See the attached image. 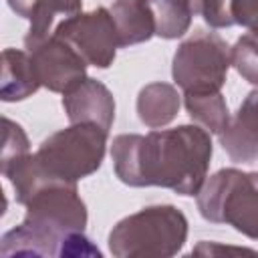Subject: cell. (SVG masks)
<instances>
[{
    "label": "cell",
    "mask_w": 258,
    "mask_h": 258,
    "mask_svg": "<svg viewBox=\"0 0 258 258\" xmlns=\"http://www.w3.org/2000/svg\"><path fill=\"white\" fill-rule=\"evenodd\" d=\"M212 151L210 133L198 125L147 135L123 133L111 145L115 175L125 185H157L179 196H198L208 177Z\"/></svg>",
    "instance_id": "1"
},
{
    "label": "cell",
    "mask_w": 258,
    "mask_h": 258,
    "mask_svg": "<svg viewBox=\"0 0 258 258\" xmlns=\"http://www.w3.org/2000/svg\"><path fill=\"white\" fill-rule=\"evenodd\" d=\"M24 208L22 224L2 236L0 254L4 258L16 254L60 256L64 238L85 232L87 206L77 191V183L50 181L36 189Z\"/></svg>",
    "instance_id": "2"
},
{
    "label": "cell",
    "mask_w": 258,
    "mask_h": 258,
    "mask_svg": "<svg viewBox=\"0 0 258 258\" xmlns=\"http://www.w3.org/2000/svg\"><path fill=\"white\" fill-rule=\"evenodd\" d=\"M187 240V218L169 204L147 206L109 232V250L117 258H169Z\"/></svg>",
    "instance_id": "3"
},
{
    "label": "cell",
    "mask_w": 258,
    "mask_h": 258,
    "mask_svg": "<svg viewBox=\"0 0 258 258\" xmlns=\"http://www.w3.org/2000/svg\"><path fill=\"white\" fill-rule=\"evenodd\" d=\"M107 137L109 131L95 123H71L46 137L32 155L46 183H77L101 167Z\"/></svg>",
    "instance_id": "4"
},
{
    "label": "cell",
    "mask_w": 258,
    "mask_h": 258,
    "mask_svg": "<svg viewBox=\"0 0 258 258\" xmlns=\"http://www.w3.org/2000/svg\"><path fill=\"white\" fill-rule=\"evenodd\" d=\"M204 220L228 224L236 232L258 240V171L224 167L210 175L198 191Z\"/></svg>",
    "instance_id": "5"
},
{
    "label": "cell",
    "mask_w": 258,
    "mask_h": 258,
    "mask_svg": "<svg viewBox=\"0 0 258 258\" xmlns=\"http://www.w3.org/2000/svg\"><path fill=\"white\" fill-rule=\"evenodd\" d=\"M230 64L228 42L218 32L198 30L177 46L171 75L183 93H216L224 87Z\"/></svg>",
    "instance_id": "6"
},
{
    "label": "cell",
    "mask_w": 258,
    "mask_h": 258,
    "mask_svg": "<svg viewBox=\"0 0 258 258\" xmlns=\"http://www.w3.org/2000/svg\"><path fill=\"white\" fill-rule=\"evenodd\" d=\"M54 34L67 40L85 60L97 69L113 64L119 44V34L111 16V10L99 6L91 12H79L62 18Z\"/></svg>",
    "instance_id": "7"
},
{
    "label": "cell",
    "mask_w": 258,
    "mask_h": 258,
    "mask_svg": "<svg viewBox=\"0 0 258 258\" xmlns=\"http://www.w3.org/2000/svg\"><path fill=\"white\" fill-rule=\"evenodd\" d=\"M26 50L34 62L40 85L52 93H67L87 79V60L54 32Z\"/></svg>",
    "instance_id": "8"
},
{
    "label": "cell",
    "mask_w": 258,
    "mask_h": 258,
    "mask_svg": "<svg viewBox=\"0 0 258 258\" xmlns=\"http://www.w3.org/2000/svg\"><path fill=\"white\" fill-rule=\"evenodd\" d=\"M62 109L71 123H95L109 131L115 121L113 93L91 77L62 93Z\"/></svg>",
    "instance_id": "9"
},
{
    "label": "cell",
    "mask_w": 258,
    "mask_h": 258,
    "mask_svg": "<svg viewBox=\"0 0 258 258\" xmlns=\"http://www.w3.org/2000/svg\"><path fill=\"white\" fill-rule=\"evenodd\" d=\"M220 143L236 163H250L258 159V89L248 93L242 101L238 113L222 131Z\"/></svg>",
    "instance_id": "10"
},
{
    "label": "cell",
    "mask_w": 258,
    "mask_h": 258,
    "mask_svg": "<svg viewBox=\"0 0 258 258\" xmlns=\"http://www.w3.org/2000/svg\"><path fill=\"white\" fill-rule=\"evenodd\" d=\"M12 12L30 20V28L24 36V46L30 48L48 38L56 18H69L83 10V0H8Z\"/></svg>",
    "instance_id": "11"
},
{
    "label": "cell",
    "mask_w": 258,
    "mask_h": 258,
    "mask_svg": "<svg viewBox=\"0 0 258 258\" xmlns=\"http://www.w3.org/2000/svg\"><path fill=\"white\" fill-rule=\"evenodd\" d=\"M40 79L36 75L34 62L28 50L4 48L2 50V77H0V97L6 103L24 101L40 89Z\"/></svg>",
    "instance_id": "12"
},
{
    "label": "cell",
    "mask_w": 258,
    "mask_h": 258,
    "mask_svg": "<svg viewBox=\"0 0 258 258\" xmlns=\"http://www.w3.org/2000/svg\"><path fill=\"white\" fill-rule=\"evenodd\" d=\"M109 10L121 46L147 42L155 34V18L145 0H115Z\"/></svg>",
    "instance_id": "13"
},
{
    "label": "cell",
    "mask_w": 258,
    "mask_h": 258,
    "mask_svg": "<svg viewBox=\"0 0 258 258\" xmlns=\"http://www.w3.org/2000/svg\"><path fill=\"white\" fill-rule=\"evenodd\" d=\"M179 93L169 83H149L137 95V115L149 129L169 125L179 111Z\"/></svg>",
    "instance_id": "14"
},
{
    "label": "cell",
    "mask_w": 258,
    "mask_h": 258,
    "mask_svg": "<svg viewBox=\"0 0 258 258\" xmlns=\"http://www.w3.org/2000/svg\"><path fill=\"white\" fill-rule=\"evenodd\" d=\"M183 105L191 121L202 125L208 133L222 135L230 123V111L220 91L216 93H183Z\"/></svg>",
    "instance_id": "15"
},
{
    "label": "cell",
    "mask_w": 258,
    "mask_h": 258,
    "mask_svg": "<svg viewBox=\"0 0 258 258\" xmlns=\"http://www.w3.org/2000/svg\"><path fill=\"white\" fill-rule=\"evenodd\" d=\"M155 18V34L161 38H179L191 26V0H145Z\"/></svg>",
    "instance_id": "16"
},
{
    "label": "cell",
    "mask_w": 258,
    "mask_h": 258,
    "mask_svg": "<svg viewBox=\"0 0 258 258\" xmlns=\"http://www.w3.org/2000/svg\"><path fill=\"white\" fill-rule=\"evenodd\" d=\"M232 67L250 85L258 87V36L248 32L232 46Z\"/></svg>",
    "instance_id": "17"
},
{
    "label": "cell",
    "mask_w": 258,
    "mask_h": 258,
    "mask_svg": "<svg viewBox=\"0 0 258 258\" xmlns=\"http://www.w3.org/2000/svg\"><path fill=\"white\" fill-rule=\"evenodd\" d=\"M2 127H4V143H2V153H0V169L24 157L26 153H30L28 137L18 123L10 121L8 117H2Z\"/></svg>",
    "instance_id": "18"
},
{
    "label": "cell",
    "mask_w": 258,
    "mask_h": 258,
    "mask_svg": "<svg viewBox=\"0 0 258 258\" xmlns=\"http://www.w3.org/2000/svg\"><path fill=\"white\" fill-rule=\"evenodd\" d=\"M194 14H200L212 28H228L234 22L232 0H191Z\"/></svg>",
    "instance_id": "19"
},
{
    "label": "cell",
    "mask_w": 258,
    "mask_h": 258,
    "mask_svg": "<svg viewBox=\"0 0 258 258\" xmlns=\"http://www.w3.org/2000/svg\"><path fill=\"white\" fill-rule=\"evenodd\" d=\"M234 22L258 36V0H232Z\"/></svg>",
    "instance_id": "20"
},
{
    "label": "cell",
    "mask_w": 258,
    "mask_h": 258,
    "mask_svg": "<svg viewBox=\"0 0 258 258\" xmlns=\"http://www.w3.org/2000/svg\"><path fill=\"white\" fill-rule=\"evenodd\" d=\"M60 256H101L99 248H95L91 244V240L83 234V232H75L71 236L64 238L62 248H60Z\"/></svg>",
    "instance_id": "21"
},
{
    "label": "cell",
    "mask_w": 258,
    "mask_h": 258,
    "mask_svg": "<svg viewBox=\"0 0 258 258\" xmlns=\"http://www.w3.org/2000/svg\"><path fill=\"white\" fill-rule=\"evenodd\" d=\"M216 252H232V254H256L254 250H248V248H224L220 244H208V242H200V246L194 250V254H216Z\"/></svg>",
    "instance_id": "22"
}]
</instances>
